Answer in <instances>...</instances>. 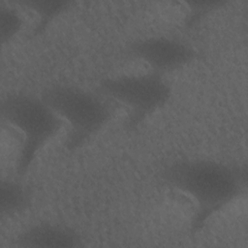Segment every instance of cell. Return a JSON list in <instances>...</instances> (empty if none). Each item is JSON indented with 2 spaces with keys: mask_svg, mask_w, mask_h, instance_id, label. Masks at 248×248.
Instances as JSON below:
<instances>
[{
  "mask_svg": "<svg viewBox=\"0 0 248 248\" xmlns=\"http://www.w3.org/2000/svg\"><path fill=\"white\" fill-rule=\"evenodd\" d=\"M160 179L169 188L187 196L195 205L189 231L202 232L207 223L246 194L247 164L212 158L185 157L166 164Z\"/></svg>",
  "mask_w": 248,
  "mask_h": 248,
  "instance_id": "cell-1",
  "label": "cell"
},
{
  "mask_svg": "<svg viewBox=\"0 0 248 248\" xmlns=\"http://www.w3.org/2000/svg\"><path fill=\"white\" fill-rule=\"evenodd\" d=\"M0 114L2 120L20 135L15 172L23 178L39 153L65 125L41 95L23 91L6 94L0 104Z\"/></svg>",
  "mask_w": 248,
  "mask_h": 248,
  "instance_id": "cell-2",
  "label": "cell"
},
{
  "mask_svg": "<svg viewBox=\"0 0 248 248\" xmlns=\"http://www.w3.org/2000/svg\"><path fill=\"white\" fill-rule=\"evenodd\" d=\"M40 95L67 127L63 146L68 152L80 149L112 117L107 98L78 85L53 83Z\"/></svg>",
  "mask_w": 248,
  "mask_h": 248,
  "instance_id": "cell-3",
  "label": "cell"
},
{
  "mask_svg": "<svg viewBox=\"0 0 248 248\" xmlns=\"http://www.w3.org/2000/svg\"><path fill=\"white\" fill-rule=\"evenodd\" d=\"M97 92L127 108L128 132L138 131L145 120L163 108L171 97V86L164 75L153 71L103 78Z\"/></svg>",
  "mask_w": 248,
  "mask_h": 248,
  "instance_id": "cell-4",
  "label": "cell"
},
{
  "mask_svg": "<svg viewBox=\"0 0 248 248\" xmlns=\"http://www.w3.org/2000/svg\"><path fill=\"white\" fill-rule=\"evenodd\" d=\"M127 54L148 70L166 76L196 61L200 53L188 42L167 35H151L130 42Z\"/></svg>",
  "mask_w": 248,
  "mask_h": 248,
  "instance_id": "cell-5",
  "label": "cell"
},
{
  "mask_svg": "<svg viewBox=\"0 0 248 248\" xmlns=\"http://www.w3.org/2000/svg\"><path fill=\"white\" fill-rule=\"evenodd\" d=\"M13 245L24 248H79L84 246V238L71 226L42 221L21 230L13 239Z\"/></svg>",
  "mask_w": 248,
  "mask_h": 248,
  "instance_id": "cell-6",
  "label": "cell"
},
{
  "mask_svg": "<svg viewBox=\"0 0 248 248\" xmlns=\"http://www.w3.org/2000/svg\"><path fill=\"white\" fill-rule=\"evenodd\" d=\"M11 2L36 16L37 20L31 32L32 37L45 33L56 18L70 11L75 5L74 1L69 0H17Z\"/></svg>",
  "mask_w": 248,
  "mask_h": 248,
  "instance_id": "cell-7",
  "label": "cell"
},
{
  "mask_svg": "<svg viewBox=\"0 0 248 248\" xmlns=\"http://www.w3.org/2000/svg\"><path fill=\"white\" fill-rule=\"evenodd\" d=\"M29 187L20 177H3L0 181V212L3 217H15L31 206Z\"/></svg>",
  "mask_w": 248,
  "mask_h": 248,
  "instance_id": "cell-8",
  "label": "cell"
},
{
  "mask_svg": "<svg viewBox=\"0 0 248 248\" xmlns=\"http://www.w3.org/2000/svg\"><path fill=\"white\" fill-rule=\"evenodd\" d=\"M24 18L19 8L12 2L0 4V41L3 46L11 44L21 32Z\"/></svg>",
  "mask_w": 248,
  "mask_h": 248,
  "instance_id": "cell-9",
  "label": "cell"
},
{
  "mask_svg": "<svg viewBox=\"0 0 248 248\" xmlns=\"http://www.w3.org/2000/svg\"><path fill=\"white\" fill-rule=\"evenodd\" d=\"M187 7V13L183 21V26L190 29L201 22L210 14L222 9L227 5V1L212 0V1H192L184 3Z\"/></svg>",
  "mask_w": 248,
  "mask_h": 248,
  "instance_id": "cell-10",
  "label": "cell"
}]
</instances>
